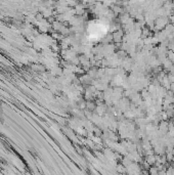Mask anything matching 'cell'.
Masks as SVG:
<instances>
[{"mask_svg":"<svg viewBox=\"0 0 174 175\" xmlns=\"http://www.w3.org/2000/svg\"><path fill=\"white\" fill-rule=\"evenodd\" d=\"M151 175H159V171L158 169L156 168V167H153V168H151Z\"/></svg>","mask_w":174,"mask_h":175,"instance_id":"obj_2","label":"cell"},{"mask_svg":"<svg viewBox=\"0 0 174 175\" xmlns=\"http://www.w3.org/2000/svg\"><path fill=\"white\" fill-rule=\"evenodd\" d=\"M147 163L149 165H153L156 163V157L154 155H149L147 156Z\"/></svg>","mask_w":174,"mask_h":175,"instance_id":"obj_1","label":"cell"},{"mask_svg":"<svg viewBox=\"0 0 174 175\" xmlns=\"http://www.w3.org/2000/svg\"><path fill=\"white\" fill-rule=\"evenodd\" d=\"M118 170L121 171V173H124L125 172V168L123 166H119V167H118Z\"/></svg>","mask_w":174,"mask_h":175,"instance_id":"obj_3","label":"cell"}]
</instances>
